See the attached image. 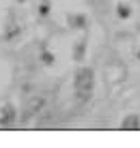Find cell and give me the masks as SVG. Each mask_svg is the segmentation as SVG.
I'll return each instance as SVG.
<instances>
[{
	"mask_svg": "<svg viewBox=\"0 0 140 148\" xmlns=\"http://www.w3.org/2000/svg\"><path fill=\"white\" fill-rule=\"evenodd\" d=\"M91 88H93V73H91V69L78 71V75H76V90H78V95L80 97L82 95L89 97Z\"/></svg>",
	"mask_w": 140,
	"mask_h": 148,
	"instance_id": "1",
	"label": "cell"
},
{
	"mask_svg": "<svg viewBox=\"0 0 140 148\" xmlns=\"http://www.w3.org/2000/svg\"><path fill=\"white\" fill-rule=\"evenodd\" d=\"M13 122H15V108L7 103L2 110H0V125L7 127V125H13Z\"/></svg>",
	"mask_w": 140,
	"mask_h": 148,
	"instance_id": "2",
	"label": "cell"
},
{
	"mask_svg": "<svg viewBox=\"0 0 140 148\" xmlns=\"http://www.w3.org/2000/svg\"><path fill=\"white\" fill-rule=\"evenodd\" d=\"M43 105H45V99H43V97H35V99H30V103H28V114L39 112Z\"/></svg>",
	"mask_w": 140,
	"mask_h": 148,
	"instance_id": "3",
	"label": "cell"
},
{
	"mask_svg": "<svg viewBox=\"0 0 140 148\" xmlns=\"http://www.w3.org/2000/svg\"><path fill=\"white\" fill-rule=\"evenodd\" d=\"M41 60H43V64H52L54 62V56H52L50 52H45L43 56H41Z\"/></svg>",
	"mask_w": 140,
	"mask_h": 148,
	"instance_id": "4",
	"label": "cell"
},
{
	"mask_svg": "<svg viewBox=\"0 0 140 148\" xmlns=\"http://www.w3.org/2000/svg\"><path fill=\"white\" fill-rule=\"evenodd\" d=\"M39 13L41 15H48L50 13V2H41L39 4Z\"/></svg>",
	"mask_w": 140,
	"mask_h": 148,
	"instance_id": "5",
	"label": "cell"
},
{
	"mask_svg": "<svg viewBox=\"0 0 140 148\" xmlns=\"http://www.w3.org/2000/svg\"><path fill=\"white\" fill-rule=\"evenodd\" d=\"M136 122H138V118H136V116H134V118L129 116V118H125V127H138Z\"/></svg>",
	"mask_w": 140,
	"mask_h": 148,
	"instance_id": "6",
	"label": "cell"
}]
</instances>
